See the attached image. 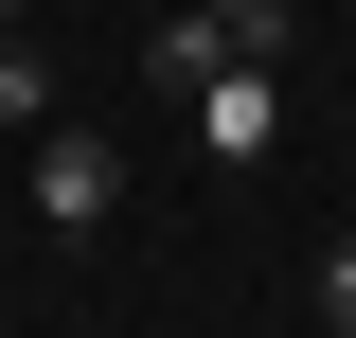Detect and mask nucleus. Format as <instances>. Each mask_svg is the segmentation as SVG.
I'll return each mask as SVG.
<instances>
[{"label": "nucleus", "instance_id": "nucleus-5", "mask_svg": "<svg viewBox=\"0 0 356 338\" xmlns=\"http://www.w3.org/2000/svg\"><path fill=\"white\" fill-rule=\"evenodd\" d=\"M232 18V54H250V72H285V36H303V0H214Z\"/></svg>", "mask_w": 356, "mask_h": 338}, {"label": "nucleus", "instance_id": "nucleus-4", "mask_svg": "<svg viewBox=\"0 0 356 338\" xmlns=\"http://www.w3.org/2000/svg\"><path fill=\"white\" fill-rule=\"evenodd\" d=\"M36 125H54V54H36V36H0V143H36Z\"/></svg>", "mask_w": 356, "mask_h": 338}, {"label": "nucleus", "instance_id": "nucleus-7", "mask_svg": "<svg viewBox=\"0 0 356 338\" xmlns=\"http://www.w3.org/2000/svg\"><path fill=\"white\" fill-rule=\"evenodd\" d=\"M18 18H36V0H0V36H18Z\"/></svg>", "mask_w": 356, "mask_h": 338}, {"label": "nucleus", "instance_id": "nucleus-2", "mask_svg": "<svg viewBox=\"0 0 356 338\" xmlns=\"http://www.w3.org/2000/svg\"><path fill=\"white\" fill-rule=\"evenodd\" d=\"M107 214H125V161L54 107V125H36V232H107Z\"/></svg>", "mask_w": 356, "mask_h": 338}, {"label": "nucleus", "instance_id": "nucleus-1", "mask_svg": "<svg viewBox=\"0 0 356 338\" xmlns=\"http://www.w3.org/2000/svg\"><path fill=\"white\" fill-rule=\"evenodd\" d=\"M178 107H196V161H214V178H267V161H285V89H267L250 54H232L214 89H178Z\"/></svg>", "mask_w": 356, "mask_h": 338}, {"label": "nucleus", "instance_id": "nucleus-6", "mask_svg": "<svg viewBox=\"0 0 356 338\" xmlns=\"http://www.w3.org/2000/svg\"><path fill=\"white\" fill-rule=\"evenodd\" d=\"M303 303H321V338H356V232H339V250L303 267Z\"/></svg>", "mask_w": 356, "mask_h": 338}, {"label": "nucleus", "instance_id": "nucleus-3", "mask_svg": "<svg viewBox=\"0 0 356 338\" xmlns=\"http://www.w3.org/2000/svg\"><path fill=\"white\" fill-rule=\"evenodd\" d=\"M214 72H232V18H214V0H178L161 36H143V89H214Z\"/></svg>", "mask_w": 356, "mask_h": 338}]
</instances>
